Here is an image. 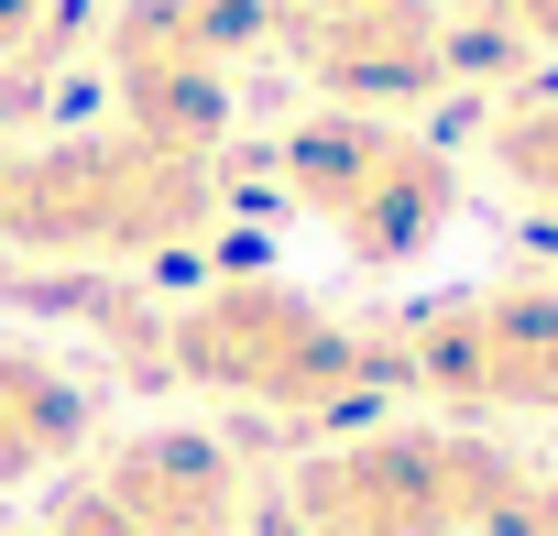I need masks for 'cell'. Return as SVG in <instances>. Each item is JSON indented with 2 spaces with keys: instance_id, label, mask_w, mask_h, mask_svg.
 Segmentation results:
<instances>
[{
  "instance_id": "6da1fadb",
  "label": "cell",
  "mask_w": 558,
  "mask_h": 536,
  "mask_svg": "<svg viewBox=\"0 0 558 536\" xmlns=\"http://www.w3.org/2000/svg\"><path fill=\"white\" fill-rule=\"evenodd\" d=\"M525 460L471 427H373L296 460L263 503V536H493Z\"/></svg>"
},
{
  "instance_id": "7a4b0ae2",
  "label": "cell",
  "mask_w": 558,
  "mask_h": 536,
  "mask_svg": "<svg viewBox=\"0 0 558 536\" xmlns=\"http://www.w3.org/2000/svg\"><path fill=\"white\" fill-rule=\"evenodd\" d=\"M208 219V154L110 132V143H56L0 165V230L12 241H66V252H154Z\"/></svg>"
},
{
  "instance_id": "3957f363",
  "label": "cell",
  "mask_w": 558,
  "mask_h": 536,
  "mask_svg": "<svg viewBox=\"0 0 558 536\" xmlns=\"http://www.w3.org/2000/svg\"><path fill=\"white\" fill-rule=\"evenodd\" d=\"M175 373L219 383L241 405H274V416H307V427H329V416H351V405L384 394V362L340 318H318L307 296H286V285H219V296H197L175 318Z\"/></svg>"
},
{
  "instance_id": "277c9868",
  "label": "cell",
  "mask_w": 558,
  "mask_h": 536,
  "mask_svg": "<svg viewBox=\"0 0 558 536\" xmlns=\"http://www.w3.org/2000/svg\"><path fill=\"white\" fill-rule=\"evenodd\" d=\"M286 186H296V208L329 219L362 263H405V252H427L438 219H449V197H460V175H449L427 143L384 132L373 110H351V121H307V132L286 143Z\"/></svg>"
},
{
  "instance_id": "5b68a950",
  "label": "cell",
  "mask_w": 558,
  "mask_h": 536,
  "mask_svg": "<svg viewBox=\"0 0 558 536\" xmlns=\"http://www.w3.org/2000/svg\"><path fill=\"white\" fill-rule=\"evenodd\" d=\"M252 492H241V460L230 438L208 427H154V438H121L66 503L45 536H241Z\"/></svg>"
},
{
  "instance_id": "8992f818",
  "label": "cell",
  "mask_w": 558,
  "mask_h": 536,
  "mask_svg": "<svg viewBox=\"0 0 558 536\" xmlns=\"http://www.w3.org/2000/svg\"><path fill=\"white\" fill-rule=\"evenodd\" d=\"M77 438H88V383L12 340L0 351V492H23L56 460H77Z\"/></svg>"
},
{
  "instance_id": "52a82bcc",
  "label": "cell",
  "mask_w": 558,
  "mask_h": 536,
  "mask_svg": "<svg viewBox=\"0 0 558 536\" xmlns=\"http://www.w3.org/2000/svg\"><path fill=\"white\" fill-rule=\"evenodd\" d=\"M493 536H558V471H525V492L504 503V525Z\"/></svg>"
},
{
  "instance_id": "ba28073f",
  "label": "cell",
  "mask_w": 558,
  "mask_h": 536,
  "mask_svg": "<svg viewBox=\"0 0 558 536\" xmlns=\"http://www.w3.org/2000/svg\"><path fill=\"white\" fill-rule=\"evenodd\" d=\"M504 12H514L525 34H547V45H558V0H504Z\"/></svg>"
},
{
  "instance_id": "9c48e42d",
  "label": "cell",
  "mask_w": 558,
  "mask_h": 536,
  "mask_svg": "<svg viewBox=\"0 0 558 536\" xmlns=\"http://www.w3.org/2000/svg\"><path fill=\"white\" fill-rule=\"evenodd\" d=\"M0 536H12V525H0Z\"/></svg>"
}]
</instances>
